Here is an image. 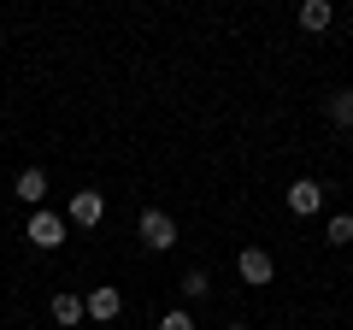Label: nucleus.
I'll return each instance as SVG.
<instances>
[{
  "label": "nucleus",
  "mask_w": 353,
  "mask_h": 330,
  "mask_svg": "<svg viewBox=\"0 0 353 330\" xmlns=\"http://www.w3.org/2000/svg\"><path fill=\"white\" fill-rule=\"evenodd\" d=\"M12 195H18V201H30V206H41V195H48V177H41V165H30V171H18Z\"/></svg>",
  "instance_id": "obj_8"
},
{
  "label": "nucleus",
  "mask_w": 353,
  "mask_h": 330,
  "mask_svg": "<svg viewBox=\"0 0 353 330\" xmlns=\"http://www.w3.org/2000/svg\"><path fill=\"white\" fill-rule=\"evenodd\" d=\"M324 242H330V248H347V242H353V213H336V218H330V224H324Z\"/></svg>",
  "instance_id": "obj_10"
},
{
  "label": "nucleus",
  "mask_w": 353,
  "mask_h": 330,
  "mask_svg": "<svg viewBox=\"0 0 353 330\" xmlns=\"http://www.w3.org/2000/svg\"><path fill=\"white\" fill-rule=\"evenodd\" d=\"M83 307H88V318H101V324H106V318H118L124 295H118L112 283H101V289H88V295H83Z\"/></svg>",
  "instance_id": "obj_6"
},
{
  "label": "nucleus",
  "mask_w": 353,
  "mask_h": 330,
  "mask_svg": "<svg viewBox=\"0 0 353 330\" xmlns=\"http://www.w3.org/2000/svg\"><path fill=\"white\" fill-rule=\"evenodd\" d=\"M236 266H241V278H248V283H271V278H277V266H271V248H241Z\"/></svg>",
  "instance_id": "obj_5"
},
{
  "label": "nucleus",
  "mask_w": 353,
  "mask_h": 330,
  "mask_svg": "<svg viewBox=\"0 0 353 330\" xmlns=\"http://www.w3.org/2000/svg\"><path fill=\"white\" fill-rule=\"evenodd\" d=\"M330 118H336L341 130H353V89H336V95H330Z\"/></svg>",
  "instance_id": "obj_11"
},
{
  "label": "nucleus",
  "mask_w": 353,
  "mask_h": 330,
  "mask_svg": "<svg viewBox=\"0 0 353 330\" xmlns=\"http://www.w3.org/2000/svg\"><path fill=\"white\" fill-rule=\"evenodd\" d=\"M159 330H194V318H189V313H183V307H171V313H165V318H159Z\"/></svg>",
  "instance_id": "obj_13"
},
{
  "label": "nucleus",
  "mask_w": 353,
  "mask_h": 330,
  "mask_svg": "<svg viewBox=\"0 0 353 330\" xmlns=\"http://www.w3.org/2000/svg\"><path fill=\"white\" fill-rule=\"evenodd\" d=\"M65 218H71L77 230H94V224L106 218V195H101V189H77L71 206H65Z\"/></svg>",
  "instance_id": "obj_2"
},
{
  "label": "nucleus",
  "mask_w": 353,
  "mask_h": 330,
  "mask_svg": "<svg viewBox=\"0 0 353 330\" xmlns=\"http://www.w3.org/2000/svg\"><path fill=\"white\" fill-rule=\"evenodd\" d=\"M324 183H318V177H301V183H289V213H301V218H312L318 213V206H324Z\"/></svg>",
  "instance_id": "obj_4"
},
{
  "label": "nucleus",
  "mask_w": 353,
  "mask_h": 330,
  "mask_svg": "<svg viewBox=\"0 0 353 330\" xmlns=\"http://www.w3.org/2000/svg\"><path fill=\"white\" fill-rule=\"evenodd\" d=\"M136 236L148 242L153 254H171V248H176V218L165 213V206H148V213H141V224H136Z\"/></svg>",
  "instance_id": "obj_1"
},
{
  "label": "nucleus",
  "mask_w": 353,
  "mask_h": 330,
  "mask_svg": "<svg viewBox=\"0 0 353 330\" xmlns=\"http://www.w3.org/2000/svg\"><path fill=\"white\" fill-rule=\"evenodd\" d=\"M48 313H53V324H83V318H88V307H83V295H71V289H65V295H53V307H48Z\"/></svg>",
  "instance_id": "obj_7"
},
{
  "label": "nucleus",
  "mask_w": 353,
  "mask_h": 330,
  "mask_svg": "<svg viewBox=\"0 0 353 330\" xmlns=\"http://www.w3.org/2000/svg\"><path fill=\"white\" fill-rule=\"evenodd\" d=\"M183 295H189V301H201V295H212V278H206V271L194 266L189 278H183Z\"/></svg>",
  "instance_id": "obj_12"
},
{
  "label": "nucleus",
  "mask_w": 353,
  "mask_h": 330,
  "mask_svg": "<svg viewBox=\"0 0 353 330\" xmlns=\"http://www.w3.org/2000/svg\"><path fill=\"white\" fill-rule=\"evenodd\" d=\"M24 236L36 242L41 254H53V248L65 242V218H59V213H41V206H36V213H30V224H24Z\"/></svg>",
  "instance_id": "obj_3"
},
{
  "label": "nucleus",
  "mask_w": 353,
  "mask_h": 330,
  "mask_svg": "<svg viewBox=\"0 0 353 330\" xmlns=\"http://www.w3.org/2000/svg\"><path fill=\"white\" fill-rule=\"evenodd\" d=\"M330 18H336L330 0H306V6H301V30H312V36H318V30H330Z\"/></svg>",
  "instance_id": "obj_9"
}]
</instances>
